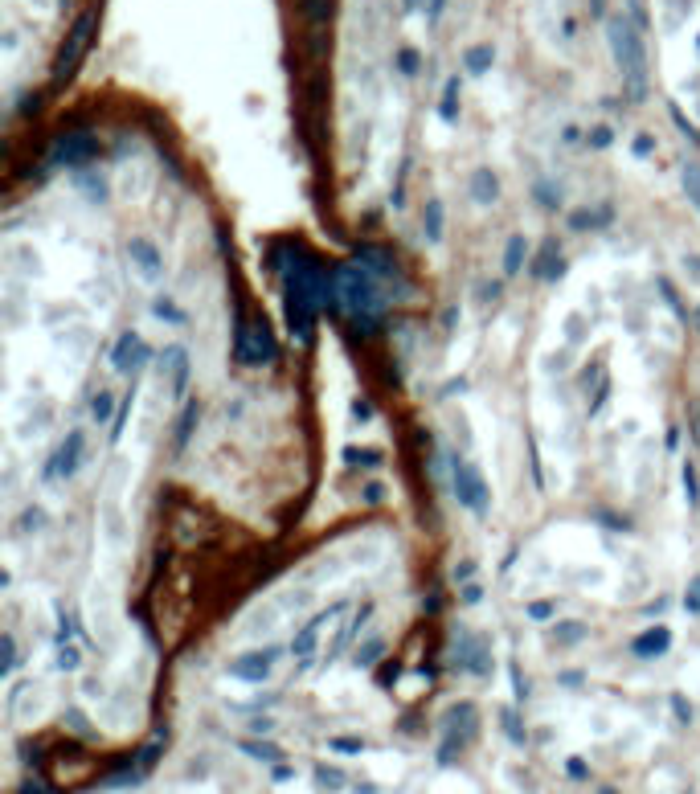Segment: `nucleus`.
Returning a JSON list of instances; mask_svg holds the SVG:
<instances>
[{"mask_svg": "<svg viewBox=\"0 0 700 794\" xmlns=\"http://www.w3.org/2000/svg\"><path fill=\"white\" fill-rule=\"evenodd\" d=\"M455 659H459V668H467V672H475V676H484L488 672V647L479 643V639H471L467 631L455 639Z\"/></svg>", "mask_w": 700, "mask_h": 794, "instance_id": "nucleus-13", "label": "nucleus"}, {"mask_svg": "<svg viewBox=\"0 0 700 794\" xmlns=\"http://www.w3.org/2000/svg\"><path fill=\"white\" fill-rule=\"evenodd\" d=\"M451 483H455V496H459V504H463L467 512L484 516V512L492 508V492H488V483H484V475H479L475 463H455Z\"/></svg>", "mask_w": 700, "mask_h": 794, "instance_id": "nucleus-6", "label": "nucleus"}, {"mask_svg": "<svg viewBox=\"0 0 700 794\" xmlns=\"http://www.w3.org/2000/svg\"><path fill=\"white\" fill-rule=\"evenodd\" d=\"M344 459H348V463H369V467H377V463H381V451H357V447H348Z\"/></svg>", "mask_w": 700, "mask_h": 794, "instance_id": "nucleus-26", "label": "nucleus"}, {"mask_svg": "<svg viewBox=\"0 0 700 794\" xmlns=\"http://www.w3.org/2000/svg\"><path fill=\"white\" fill-rule=\"evenodd\" d=\"M488 66H492V50H488V46L467 50V70H471V74H484Z\"/></svg>", "mask_w": 700, "mask_h": 794, "instance_id": "nucleus-23", "label": "nucleus"}, {"mask_svg": "<svg viewBox=\"0 0 700 794\" xmlns=\"http://www.w3.org/2000/svg\"><path fill=\"white\" fill-rule=\"evenodd\" d=\"M279 254L287 258L283 267H279V275H283V291H287L291 332L299 340H312L316 316L324 312V303H328V275H324V267L316 262V254H308L299 242H287Z\"/></svg>", "mask_w": 700, "mask_h": 794, "instance_id": "nucleus-1", "label": "nucleus"}, {"mask_svg": "<svg viewBox=\"0 0 700 794\" xmlns=\"http://www.w3.org/2000/svg\"><path fill=\"white\" fill-rule=\"evenodd\" d=\"M606 37H610V54H615V66L623 78V91L631 99H647V46L639 29L627 17H615L606 25Z\"/></svg>", "mask_w": 700, "mask_h": 794, "instance_id": "nucleus-3", "label": "nucleus"}, {"mask_svg": "<svg viewBox=\"0 0 700 794\" xmlns=\"http://www.w3.org/2000/svg\"><path fill=\"white\" fill-rule=\"evenodd\" d=\"M275 647H267V651H250V655H238L234 664L226 668L234 680H246V684H262L271 676V668H275Z\"/></svg>", "mask_w": 700, "mask_h": 794, "instance_id": "nucleus-9", "label": "nucleus"}, {"mask_svg": "<svg viewBox=\"0 0 700 794\" xmlns=\"http://www.w3.org/2000/svg\"><path fill=\"white\" fill-rule=\"evenodd\" d=\"M160 365H168V397H181L189 389V352L172 344V348H164Z\"/></svg>", "mask_w": 700, "mask_h": 794, "instance_id": "nucleus-12", "label": "nucleus"}, {"mask_svg": "<svg viewBox=\"0 0 700 794\" xmlns=\"http://www.w3.org/2000/svg\"><path fill=\"white\" fill-rule=\"evenodd\" d=\"M58 668H66V672H74V668H78V651H74V647H62Z\"/></svg>", "mask_w": 700, "mask_h": 794, "instance_id": "nucleus-30", "label": "nucleus"}, {"mask_svg": "<svg viewBox=\"0 0 700 794\" xmlns=\"http://www.w3.org/2000/svg\"><path fill=\"white\" fill-rule=\"evenodd\" d=\"M590 144H594V148H606V144H610V131H606V127H594V131H590Z\"/></svg>", "mask_w": 700, "mask_h": 794, "instance_id": "nucleus-32", "label": "nucleus"}, {"mask_svg": "<svg viewBox=\"0 0 700 794\" xmlns=\"http://www.w3.org/2000/svg\"><path fill=\"white\" fill-rule=\"evenodd\" d=\"M242 749H246L250 758H262V762H279V758H283L275 745H242Z\"/></svg>", "mask_w": 700, "mask_h": 794, "instance_id": "nucleus-25", "label": "nucleus"}, {"mask_svg": "<svg viewBox=\"0 0 700 794\" xmlns=\"http://www.w3.org/2000/svg\"><path fill=\"white\" fill-rule=\"evenodd\" d=\"M524 258H529V242H524V234H512L504 246V275L508 279H516L524 271Z\"/></svg>", "mask_w": 700, "mask_h": 794, "instance_id": "nucleus-18", "label": "nucleus"}, {"mask_svg": "<svg viewBox=\"0 0 700 794\" xmlns=\"http://www.w3.org/2000/svg\"><path fill=\"white\" fill-rule=\"evenodd\" d=\"M471 569H475L471 561H463V565H455V582H459V578H471Z\"/></svg>", "mask_w": 700, "mask_h": 794, "instance_id": "nucleus-38", "label": "nucleus"}, {"mask_svg": "<svg viewBox=\"0 0 700 794\" xmlns=\"http://www.w3.org/2000/svg\"><path fill=\"white\" fill-rule=\"evenodd\" d=\"M197 418H201V406H197V402H189V406H185V414H181V422H177V447H181V451L189 447V438H193V426H197Z\"/></svg>", "mask_w": 700, "mask_h": 794, "instance_id": "nucleus-20", "label": "nucleus"}, {"mask_svg": "<svg viewBox=\"0 0 700 794\" xmlns=\"http://www.w3.org/2000/svg\"><path fill=\"white\" fill-rule=\"evenodd\" d=\"M496 197H500L496 172H492V168H475V172H471V201H475V205H496Z\"/></svg>", "mask_w": 700, "mask_h": 794, "instance_id": "nucleus-15", "label": "nucleus"}, {"mask_svg": "<svg viewBox=\"0 0 700 794\" xmlns=\"http://www.w3.org/2000/svg\"><path fill=\"white\" fill-rule=\"evenodd\" d=\"M692 324H696V332H700V312H696V316H692Z\"/></svg>", "mask_w": 700, "mask_h": 794, "instance_id": "nucleus-41", "label": "nucleus"}, {"mask_svg": "<svg viewBox=\"0 0 700 794\" xmlns=\"http://www.w3.org/2000/svg\"><path fill=\"white\" fill-rule=\"evenodd\" d=\"M602 794H615V790H602Z\"/></svg>", "mask_w": 700, "mask_h": 794, "instance_id": "nucleus-42", "label": "nucleus"}, {"mask_svg": "<svg viewBox=\"0 0 700 794\" xmlns=\"http://www.w3.org/2000/svg\"><path fill=\"white\" fill-rule=\"evenodd\" d=\"M529 614H533V619H549L553 606H549V602H537V606H529Z\"/></svg>", "mask_w": 700, "mask_h": 794, "instance_id": "nucleus-36", "label": "nucleus"}, {"mask_svg": "<svg viewBox=\"0 0 700 794\" xmlns=\"http://www.w3.org/2000/svg\"><path fill=\"white\" fill-rule=\"evenodd\" d=\"M148 361H152V348L144 344V336H140V332H123V336L115 340V348H111V365H115V373H140Z\"/></svg>", "mask_w": 700, "mask_h": 794, "instance_id": "nucleus-7", "label": "nucleus"}, {"mask_svg": "<svg viewBox=\"0 0 700 794\" xmlns=\"http://www.w3.org/2000/svg\"><path fill=\"white\" fill-rule=\"evenodd\" d=\"M111 410H115L111 393H107V389H99V393L91 397V418H95V422H107V418H111Z\"/></svg>", "mask_w": 700, "mask_h": 794, "instance_id": "nucleus-22", "label": "nucleus"}, {"mask_svg": "<svg viewBox=\"0 0 700 794\" xmlns=\"http://www.w3.org/2000/svg\"><path fill=\"white\" fill-rule=\"evenodd\" d=\"M684 193L692 197V209L700 213V164H684Z\"/></svg>", "mask_w": 700, "mask_h": 794, "instance_id": "nucleus-21", "label": "nucleus"}, {"mask_svg": "<svg viewBox=\"0 0 700 794\" xmlns=\"http://www.w3.org/2000/svg\"><path fill=\"white\" fill-rule=\"evenodd\" d=\"M21 794H46V790H41V782H25Z\"/></svg>", "mask_w": 700, "mask_h": 794, "instance_id": "nucleus-40", "label": "nucleus"}, {"mask_svg": "<svg viewBox=\"0 0 700 794\" xmlns=\"http://www.w3.org/2000/svg\"><path fill=\"white\" fill-rule=\"evenodd\" d=\"M381 647H385V643H381V639H373V643H365V647H361V651H357V664H365V668H369V664H373V659H377V655H381Z\"/></svg>", "mask_w": 700, "mask_h": 794, "instance_id": "nucleus-27", "label": "nucleus"}, {"mask_svg": "<svg viewBox=\"0 0 700 794\" xmlns=\"http://www.w3.org/2000/svg\"><path fill=\"white\" fill-rule=\"evenodd\" d=\"M668 647H672V631H668V627H655V631H647V635H639V639L631 643V651H635V655H643V659L664 655Z\"/></svg>", "mask_w": 700, "mask_h": 794, "instance_id": "nucleus-16", "label": "nucleus"}, {"mask_svg": "<svg viewBox=\"0 0 700 794\" xmlns=\"http://www.w3.org/2000/svg\"><path fill=\"white\" fill-rule=\"evenodd\" d=\"M332 614H336V606L328 610V614H320V619L316 623H308V627H303L295 639H291V655H299V659H308L312 655V647H316V639H320V627L332 619Z\"/></svg>", "mask_w": 700, "mask_h": 794, "instance_id": "nucleus-17", "label": "nucleus"}, {"mask_svg": "<svg viewBox=\"0 0 700 794\" xmlns=\"http://www.w3.org/2000/svg\"><path fill=\"white\" fill-rule=\"evenodd\" d=\"M684 271H692V279H700V258H688L684 254Z\"/></svg>", "mask_w": 700, "mask_h": 794, "instance_id": "nucleus-37", "label": "nucleus"}, {"mask_svg": "<svg viewBox=\"0 0 700 794\" xmlns=\"http://www.w3.org/2000/svg\"><path fill=\"white\" fill-rule=\"evenodd\" d=\"M578 639H582V627H578V623L561 627V643H578Z\"/></svg>", "mask_w": 700, "mask_h": 794, "instance_id": "nucleus-34", "label": "nucleus"}, {"mask_svg": "<svg viewBox=\"0 0 700 794\" xmlns=\"http://www.w3.org/2000/svg\"><path fill=\"white\" fill-rule=\"evenodd\" d=\"M332 299H336V307H340V312L353 320L361 332H373V328L381 324V316H385V307H389L385 279H381L377 271H369L361 258L348 262V267H340V271L332 275Z\"/></svg>", "mask_w": 700, "mask_h": 794, "instance_id": "nucleus-2", "label": "nucleus"}, {"mask_svg": "<svg viewBox=\"0 0 700 794\" xmlns=\"http://www.w3.org/2000/svg\"><path fill=\"white\" fill-rule=\"evenodd\" d=\"M381 483H369V488H365V504H381Z\"/></svg>", "mask_w": 700, "mask_h": 794, "instance_id": "nucleus-35", "label": "nucleus"}, {"mask_svg": "<svg viewBox=\"0 0 700 794\" xmlns=\"http://www.w3.org/2000/svg\"><path fill=\"white\" fill-rule=\"evenodd\" d=\"M602 222H610V209H602V213H574V226H578V230L602 226Z\"/></svg>", "mask_w": 700, "mask_h": 794, "instance_id": "nucleus-24", "label": "nucleus"}, {"mask_svg": "<svg viewBox=\"0 0 700 794\" xmlns=\"http://www.w3.org/2000/svg\"><path fill=\"white\" fill-rule=\"evenodd\" d=\"M82 455H86V434L82 430H70L66 443L54 455V463H50V471H46V479H70L82 467Z\"/></svg>", "mask_w": 700, "mask_h": 794, "instance_id": "nucleus-10", "label": "nucleus"}, {"mask_svg": "<svg viewBox=\"0 0 700 794\" xmlns=\"http://www.w3.org/2000/svg\"><path fill=\"white\" fill-rule=\"evenodd\" d=\"M234 357L242 365H271L279 357V344L271 336L267 324H242L238 320V336H234Z\"/></svg>", "mask_w": 700, "mask_h": 794, "instance_id": "nucleus-4", "label": "nucleus"}, {"mask_svg": "<svg viewBox=\"0 0 700 794\" xmlns=\"http://www.w3.org/2000/svg\"><path fill=\"white\" fill-rule=\"evenodd\" d=\"M13 664H17V643L13 635H5V672H13Z\"/></svg>", "mask_w": 700, "mask_h": 794, "instance_id": "nucleus-31", "label": "nucleus"}, {"mask_svg": "<svg viewBox=\"0 0 700 794\" xmlns=\"http://www.w3.org/2000/svg\"><path fill=\"white\" fill-rule=\"evenodd\" d=\"M152 312H156L160 320H172V324H181V320H185V316L177 312V307H168V299H156V307H152Z\"/></svg>", "mask_w": 700, "mask_h": 794, "instance_id": "nucleus-28", "label": "nucleus"}, {"mask_svg": "<svg viewBox=\"0 0 700 794\" xmlns=\"http://www.w3.org/2000/svg\"><path fill=\"white\" fill-rule=\"evenodd\" d=\"M91 33H95V9H86V13L74 21V29H70V37H66V46H62V54H58V62H54V86H62V82L78 70V62L86 58V50H91Z\"/></svg>", "mask_w": 700, "mask_h": 794, "instance_id": "nucleus-5", "label": "nucleus"}, {"mask_svg": "<svg viewBox=\"0 0 700 794\" xmlns=\"http://www.w3.org/2000/svg\"><path fill=\"white\" fill-rule=\"evenodd\" d=\"M463 602H467V606H475V602H479V590H475V586H467V590H463Z\"/></svg>", "mask_w": 700, "mask_h": 794, "instance_id": "nucleus-39", "label": "nucleus"}, {"mask_svg": "<svg viewBox=\"0 0 700 794\" xmlns=\"http://www.w3.org/2000/svg\"><path fill=\"white\" fill-rule=\"evenodd\" d=\"M332 749H340V754H361V741H353V737H336V741H332Z\"/></svg>", "mask_w": 700, "mask_h": 794, "instance_id": "nucleus-29", "label": "nucleus"}, {"mask_svg": "<svg viewBox=\"0 0 700 794\" xmlns=\"http://www.w3.org/2000/svg\"><path fill=\"white\" fill-rule=\"evenodd\" d=\"M533 271H537V279H545V283H553V279H561V275H565V258H561V246H557L553 238L541 246L537 262H533Z\"/></svg>", "mask_w": 700, "mask_h": 794, "instance_id": "nucleus-14", "label": "nucleus"}, {"mask_svg": "<svg viewBox=\"0 0 700 794\" xmlns=\"http://www.w3.org/2000/svg\"><path fill=\"white\" fill-rule=\"evenodd\" d=\"M66 721H70V725H74V733H82V737L91 733V729H86V717H82V713H74V709L66 713Z\"/></svg>", "mask_w": 700, "mask_h": 794, "instance_id": "nucleus-33", "label": "nucleus"}, {"mask_svg": "<svg viewBox=\"0 0 700 794\" xmlns=\"http://www.w3.org/2000/svg\"><path fill=\"white\" fill-rule=\"evenodd\" d=\"M422 230H426L430 242H443V205L439 201H430L422 209Z\"/></svg>", "mask_w": 700, "mask_h": 794, "instance_id": "nucleus-19", "label": "nucleus"}, {"mask_svg": "<svg viewBox=\"0 0 700 794\" xmlns=\"http://www.w3.org/2000/svg\"><path fill=\"white\" fill-rule=\"evenodd\" d=\"M95 156H99V140L86 136V131H74V136H62L54 144V160L66 164V168H86Z\"/></svg>", "mask_w": 700, "mask_h": 794, "instance_id": "nucleus-8", "label": "nucleus"}, {"mask_svg": "<svg viewBox=\"0 0 700 794\" xmlns=\"http://www.w3.org/2000/svg\"><path fill=\"white\" fill-rule=\"evenodd\" d=\"M127 258L136 262L140 279H148V283H156L160 271H164V258H160V250H156L148 238H131V242H127Z\"/></svg>", "mask_w": 700, "mask_h": 794, "instance_id": "nucleus-11", "label": "nucleus"}]
</instances>
